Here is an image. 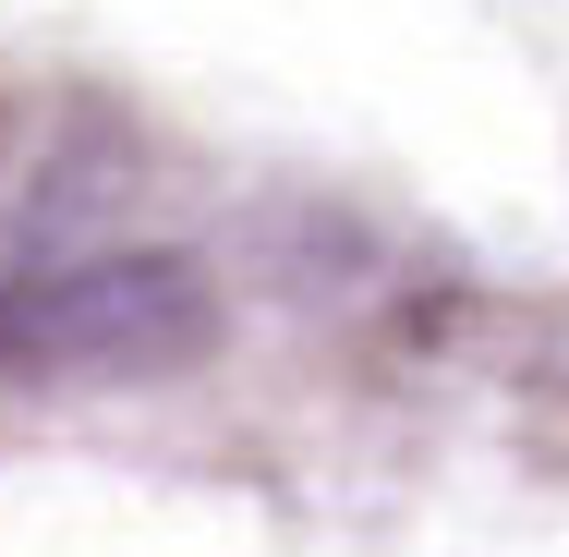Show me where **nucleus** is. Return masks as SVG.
<instances>
[{"mask_svg": "<svg viewBox=\"0 0 569 557\" xmlns=\"http://www.w3.org/2000/svg\"><path fill=\"white\" fill-rule=\"evenodd\" d=\"M219 351V279L182 242H121L0 279V388H146Z\"/></svg>", "mask_w": 569, "mask_h": 557, "instance_id": "1", "label": "nucleus"}]
</instances>
